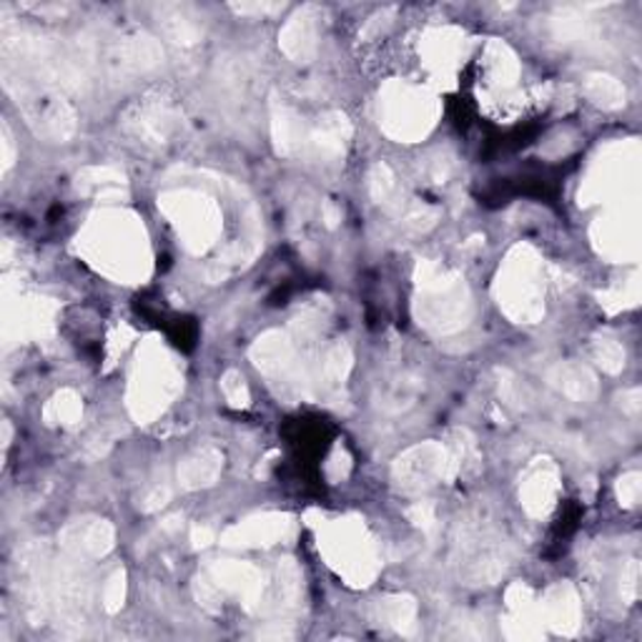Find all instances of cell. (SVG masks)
<instances>
[{
  "mask_svg": "<svg viewBox=\"0 0 642 642\" xmlns=\"http://www.w3.org/2000/svg\"><path fill=\"white\" fill-rule=\"evenodd\" d=\"M84 249L98 269L123 282H133L149 269L143 226L119 211L96 216L84 237Z\"/></svg>",
  "mask_w": 642,
  "mask_h": 642,
  "instance_id": "cell-1",
  "label": "cell"
},
{
  "mask_svg": "<svg viewBox=\"0 0 642 642\" xmlns=\"http://www.w3.org/2000/svg\"><path fill=\"white\" fill-rule=\"evenodd\" d=\"M434 98L412 84H392L384 88L379 98V116L389 135L402 141H414L420 135H427L434 126Z\"/></svg>",
  "mask_w": 642,
  "mask_h": 642,
  "instance_id": "cell-2",
  "label": "cell"
},
{
  "mask_svg": "<svg viewBox=\"0 0 642 642\" xmlns=\"http://www.w3.org/2000/svg\"><path fill=\"white\" fill-rule=\"evenodd\" d=\"M178 389V372L164 349L146 347L131 377V412L151 420L171 402Z\"/></svg>",
  "mask_w": 642,
  "mask_h": 642,
  "instance_id": "cell-3",
  "label": "cell"
},
{
  "mask_svg": "<svg viewBox=\"0 0 642 642\" xmlns=\"http://www.w3.org/2000/svg\"><path fill=\"white\" fill-rule=\"evenodd\" d=\"M420 286V316L429 329L455 331L463 327L467 319V292L455 274L439 266H427Z\"/></svg>",
  "mask_w": 642,
  "mask_h": 642,
  "instance_id": "cell-4",
  "label": "cell"
},
{
  "mask_svg": "<svg viewBox=\"0 0 642 642\" xmlns=\"http://www.w3.org/2000/svg\"><path fill=\"white\" fill-rule=\"evenodd\" d=\"M500 304L518 322H535L542 314V271L530 249L514 251L500 274Z\"/></svg>",
  "mask_w": 642,
  "mask_h": 642,
  "instance_id": "cell-5",
  "label": "cell"
},
{
  "mask_svg": "<svg viewBox=\"0 0 642 642\" xmlns=\"http://www.w3.org/2000/svg\"><path fill=\"white\" fill-rule=\"evenodd\" d=\"M324 553H327L329 563L355 585H369L374 573V553L372 542H369L367 532L361 524L355 522H337L324 532Z\"/></svg>",
  "mask_w": 642,
  "mask_h": 642,
  "instance_id": "cell-6",
  "label": "cell"
},
{
  "mask_svg": "<svg viewBox=\"0 0 642 642\" xmlns=\"http://www.w3.org/2000/svg\"><path fill=\"white\" fill-rule=\"evenodd\" d=\"M164 211L174 219L188 249L206 251L219 237L221 221L211 198L194 192H176L164 196Z\"/></svg>",
  "mask_w": 642,
  "mask_h": 642,
  "instance_id": "cell-7",
  "label": "cell"
},
{
  "mask_svg": "<svg viewBox=\"0 0 642 642\" xmlns=\"http://www.w3.org/2000/svg\"><path fill=\"white\" fill-rule=\"evenodd\" d=\"M449 465L447 451L439 445H422L406 451L396 463V479H400L402 490L420 492L432 487L439 477H445Z\"/></svg>",
  "mask_w": 642,
  "mask_h": 642,
  "instance_id": "cell-8",
  "label": "cell"
},
{
  "mask_svg": "<svg viewBox=\"0 0 642 642\" xmlns=\"http://www.w3.org/2000/svg\"><path fill=\"white\" fill-rule=\"evenodd\" d=\"M559 485H557V469L549 459H537L522 479V504L524 510L535 518H542L555 508Z\"/></svg>",
  "mask_w": 642,
  "mask_h": 642,
  "instance_id": "cell-9",
  "label": "cell"
},
{
  "mask_svg": "<svg viewBox=\"0 0 642 642\" xmlns=\"http://www.w3.org/2000/svg\"><path fill=\"white\" fill-rule=\"evenodd\" d=\"M25 116L39 129V133L51 135V139H66L74 131V113L61 101L51 96H35L25 104Z\"/></svg>",
  "mask_w": 642,
  "mask_h": 642,
  "instance_id": "cell-10",
  "label": "cell"
},
{
  "mask_svg": "<svg viewBox=\"0 0 642 642\" xmlns=\"http://www.w3.org/2000/svg\"><path fill=\"white\" fill-rule=\"evenodd\" d=\"M63 545L74 557L106 555L113 547V530L104 520H78L63 532Z\"/></svg>",
  "mask_w": 642,
  "mask_h": 642,
  "instance_id": "cell-11",
  "label": "cell"
},
{
  "mask_svg": "<svg viewBox=\"0 0 642 642\" xmlns=\"http://www.w3.org/2000/svg\"><path fill=\"white\" fill-rule=\"evenodd\" d=\"M540 614L545 625L553 628L555 632L569 635L580 625V602L569 585H557L547 592L545 602L540 605Z\"/></svg>",
  "mask_w": 642,
  "mask_h": 642,
  "instance_id": "cell-12",
  "label": "cell"
},
{
  "mask_svg": "<svg viewBox=\"0 0 642 642\" xmlns=\"http://www.w3.org/2000/svg\"><path fill=\"white\" fill-rule=\"evenodd\" d=\"M638 239H640V231H638L635 216L618 214V216H610V219L600 221L598 243L608 257H614V259L635 257L638 254Z\"/></svg>",
  "mask_w": 642,
  "mask_h": 642,
  "instance_id": "cell-13",
  "label": "cell"
},
{
  "mask_svg": "<svg viewBox=\"0 0 642 642\" xmlns=\"http://www.w3.org/2000/svg\"><path fill=\"white\" fill-rule=\"evenodd\" d=\"M286 524L289 522L282 514H266V518L247 520L226 535V542L229 545H271V542L284 535Z\"/></svg>",
  "mask_w": 642,
  "mask_h": 642,
  "instance_id": "cell-14",
  "label": "cell"
},
{
  "mask_svg": "<svg viewBox=\"0 0 642 642\" xmlns=\"http://www.w3.org/2000/svg\"><path fill=\"white\" fill-rule=\"evenodd\" d=\"M219 469H221L219 451L202 449V451H196V455L188 457L184 465H181L178 477L186 487H202V485H211L216 475H219Z\"/></svg>",
  "mask_w": 642,
  "mask_h": 642,
  "instance_id": "cell-15",
  "label": "cell"
},
{
  "mask_svg": "<svg viewBox=\"0 0 642 642\" xmlns=\"http://www.w3.org/2000/svg\"><path fill=\"white\" fill-rule=\"evenodd\" d=\"M553 382L573 400H590L595 394V377L580 364H559L553 372Z\"/></svg>",
  "mask_w": 642,
  "mask_h": 642,
  "instance_id": "cell-16",
  "label": "cell"
},
{
  "mask_svg": "<svg viewBox=\"0 0 642 642\" xmlns=\"http://www.w3.org/2000/svg\"><path fill=\"white\" fill-rule=\"evenodd\" d=\"M131 123L141 139H146L151 143H161L171 129V113L166 106H159V104L143 106L139 108V113H135V119Z\"/></svg>",
  "mask_w": 642,
  "mask_h": 642,
  "instance_id": "cell-17",
  "label": "cell"
},
{
  "mask_svg": "<svg viewBox=\"0 0 642 642\" xmlns=\"http://www.w3.org/2000/svg\"><path fill=\"white\" fill-rule=\"evenodd\" d=\"M284 48L289 56L294 58H309L314 53V33H312V23L306 18H294V23L286 25L284 31Z\"/></svg>",
  "mask_w": 642,
  "mask_h": 642,
  "instance_id": "cell-18",
  "label": "cell"
},
{
  "mask_svg": "<svg viewBox=\"0 0 642 642\" xmlns=\"http://www.w3.org/2000/svg\"><path fill=\"white\" fill-rule=\"evenodd\" d=\"M585 86H587V96L605 108H618L625 104V88H622L618 80L610 76L592 74V76H587Z\"/></svg>",
  "mask_w": 642,
  "mask_h": 642,
  "instance_id": "cell-19",
  "label": "cell"
},
{
  "mask_svg": "<svg viewBox=\"0 0 642 642\" xmlns=\"http://www.w3.org/2000/svg\"><path fill=\"white\" fill-rule=\"evenodd\" d=\"M382 620L400 632L414 628V602L410 598H389L382 602Z\"/></svg>",
  "mask_w": 642,
  "mask_h": 642,
  "instance_id": "cell-20",
  "label": "cell"
},
{
  "mask_svg": "<svg viewBox=\"0 0 642 642\" xmlns=\"http://www.w3.org/2000/svg\"><path fill=\"white\" fill-rule=\"evenodd\" d=\"M80 400L74 394V392H61L53 396V402L48 406V420L53 422H58V424H74L78 417H80Z\"/></svg>",
  "mask_w": 642,
  "mask_h": 642,
  "instance_id": "cell-21",
  "label": "cell"
},
{
  "mask_svg": "<svg viewBox=\"0 0 642 642\" xmlns=\"http://www.w3.org/2000/svg\"><path fill=\"white\" fill-rule=\"evenodd\" d=\"M595 359H598L608 372H618V369L625 364V351H622L614 341L602 339L598 347H595Z\"/></svg>",
  "mask_w": 642,
  "mask_h": 642,
  "instance_id": "cell-22",
  "label": "cell"
},
{
  "mask_svg": "<svg viewBox=\"0 0 642 642\" xmlns=\"http://www.w3.org/2000/svg\"><path fill=\"white\" fill-rule=\"evenodd\" d=\"M224 392L229 396V402L233 406H243L249 402V392H247V384H243V379L237 372H229L224 379Z\"/></svg>",
  "mask_w": 642,
  "mask_h": 642,
  "instance_id": "cell-23",
  "label": "cell"
},
{
  "mask_svg": "<svg viewBox=\"0 0 642 642\" xmlns=\"http://www.w3.org/2000/svg\"><path fill=\"white\" fill-rule=\"evenodd\" d=\"M620 500H622V504H628V508H632V504H638V500H640V475H628V477L620 479Z\"/></svg>",
  "mask_w": 642,
  "mask_h": 642,
  "instance_id": "cell-24",
  "label": "cell"
},
{
  "mask_svg": "<svg viewBox=\"0 0 642 642\" xmlns=\"http://www.w3.org/2000/svg\"><path fill=\"white\" fill-rule=\"evenodd\" d=\"M121 600H123V575L119 573V575L111 577V583H108V587H106V608L111 612L119 610L123 605Z\"/></svg>",
  "mask_w": 642,
  "mask_h": 642,
  "instance_id": "cell-25",
  "label": "cell"
}]
</instances>
